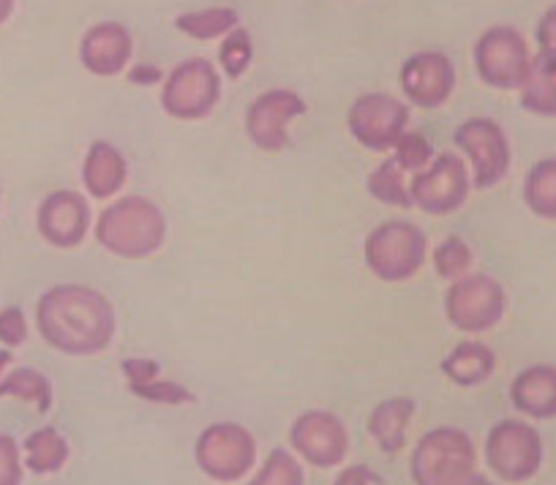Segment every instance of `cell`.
<instances>
[{"mask_svg":"<svg viewBox=\"0 0 556 485\" xmlns=\"http://www.w3.org/2000/svg\"><path fill=\"white\" fill-rule=\"evenodd\" d=\"M99 246L121 259H148L167 243L169 224L162 207L148 196L112 200L93 221Z\"/></svg>","mask_w":556,"mask_h":485,"instance_id":"obj_2","label":"cell"},{"mask_svg":"<svg viewBox=\"0 0 556 485\" xmlns=\"http://www.w3.org/2000/svg\"><path fill=\"white\" fill-rule=\"evenodd\" d=\"M464 485H496V483H491V480L483 477V474H475V477H469Z\"/></svg>","mask_w":556,"mask_h":485,"instance_id":"obj_41","label":"cell"},{"mask_svg":"<svg viewBox=\"0 0 556 485\" xmlns=\"http://www.w3.org/2000/svg\"><path fill=\"white\" fill-rule=\"evenodd\" d=\"M543 436L527 420H500L485 436V461L502 483H529L543 467Z\"/></svg>","mask_w":556,"mask_h":485,"instance_id":"obj_5","label":"cell"},{"mask_svg":"<svg viewBox=\"0 0 556 485\" xmlns=\"http://www.w3.org/2000/svg\"><path fill=\"white\" fill-rule=\"evenodd\" d=\"M333 485H382V477L366 463H352V467L341 469Z\"/></svg>","mask_w":556,"mask_h":485,"instance_id":"obj_37","label":"cell"},{"mask_svg":"<svg viewBox=\"0 0 556 485\" xmlns=\"http://www.w3.org/2000/svg\"><path fill=\"white\" fill-rule=\"evenodd\" d=\"M518 101L529 115L556 117V55L538 52L532 58L518 88Z\"/></svg>","mask_w":556,"mask_h":485,"instance_id":"obj_22","label":"cell"},{"mask_svg":"<svg viewBox=\"0 0 556 485\" xmlns=\"http://www.w3.org/2000/svg\"><path fill=\"white\" fill-rule=\"evenodd\" d=\"M507 292L494 276L475 273L453 281L445 292V317L458 333L480 335L505 319Z\"/></svg>","mask_w":556,"mask_h":485,"instance_id":"obj_9","label":"cell"},{"mask_svg":"<svg viewBox=\"0 0 556 485\" xmlns=\"http://www.w3.org/2000/svg\"><path fill=\"white\" fill-rule=\"evenodd\" d=\"M534 41L543 55H556V3H551L543 14H540L538 25H534Z\"/></svg>","mask_w":556,"mask_h":485,"instance_id":"obj_35","label":"cell"},{"mask_svg":"<svg viewBox=\"0 0 556 485\" xmlns=\"http://www.w3.org/2000/svg\"><path fill=\"white\" fill-rule=\"evenodd\" d=\"M25 461L23 447L12 434H0V485H23Z\"/></svg>","mask_w":556,"mask_h":485,"instance_id":"obj_33","label":"cell"},{"mask_svg":"<svg viewBox=\"0 0 556 485\" xmlns=\"http://www.w3.org/2000/svg\"><path fill=\"white\" fill-rule=\"evenodd\" d=\"M175 28L184 36L197 41H213L224 39L240 28V14L229 7H211V9H197V12H184L175 17Z\"/></svg>","mask_w":556,"mask_h":485,"instance_id":"obj_25","label":"cell"},{"mask_svg":"<svg viewBox=\"0 0 556 485\" xmlns=\"http://www.w3.org/2000/svg\"><path fill=\"white\" fill-rule=\"evenodd\" d=\"M415 485H464L478 474V447L456 425H440L417 439L409 458Z\"/></svg>","mask_w":556,"mask_h":485,"instance_id":"obj_3","label":"cell"},{"mask_svg":"<svg viewBox=\"0 0 556 485\" xmlns=\"http://www.w3.org/2000/svg\"><path fill=\"white\" fill-rule=\"evenodd\" d=\"M12 362H14L12 349H0V380L9 374V366H12Z\"/></svg>","mask_w":556,"mask_h":485,"instance_id":"obj_40","label":"cell"},{"mask_svg":"<svg viewBox=\"0 0 556 485\" xmlns=\"http://www.w3.org/2000/svg\"><path fill=\"white\" fill-rule=\"evenodd\" d=\"M134 58V39L117 20L90 25L79 39V63L93 77H117L128 72Z\"/></svg>","mask_w":556,"mask_h":485,"instance_id":"obj_17","label":"cell"},{"mask_svg":"<svg viewBox=\"0 0 556 485\" xmlns=\"http://www.w3.org/2000/svg\"><path fill=\"white\" fill-rule=\"evenodd\" d=\"M245 485H306V472L298 456H292L285 447H276Z\"/></svg>","mask_w":556,"mask_h":485,"instance_id":"obj_28","label":"cell"},{"mask_svg":"<svg viewBox=\"0 0 556 485\" xmlns=\"http://www.w3.org/2000/svg\"><path fill=\"white\" fill-rule=\"evenodd\" d=\"M39 335L68 357H93L112 344L117 330L110 297L85 284H55L36 303Z\"/></svg>","mask_w":556,"mask_h":485,"instance_id":"obj_1","label":"cell"},{"mask_svg":"<svg viewBox=\"0 0 556 485\" xmlns=\"http://www.w3.org/2000/svg\"><path fill=\"white\" fill-rule=\"evenodd\" d=\"M496 369V355L483 341H462L442 360V374L458 387H478L491 380Z\"/></svg>","mask_w":556,"mask_h":485,"instance_id":"obj_21","label":"cell"},{"mask_svg":"<svg viewBox=\"0 0 556 485\" xmlns=\"http://www.w3.org/2000/svg\"><path fill=\"white\" fill-rule=\"evenodd\" d=\"M290 445L306 463L319 469H333L344 463L350 452V431L344 420L325 409L303 412L290 429Z\"/></svg>","mask_w":556,"mask_h":485,"instance_id":"obj_15","label":"cell"},{"mask_svg":"<svg viewBox=\"0 0 556 485\" xmlns=\"http://www.w3.org/2000/svg\"><path fill=\"white\" fill-rule=\"evenodd\" d=\"M346 129L366 151L390 153L409 131V104L393 93L368 90L352 101L346 112Z\"/></svg>","mask_w":556,"mask_h":485,"instance_id":"obj_8","label":"cell"},{"mask_svg":"<svg viewBox=\"0 0 556 485\" xmlns=\"http://www.w3.org/2000/svg\"><path fill=\"white\" fill-rule=\"evenodd\" d=\"M28 341V319L20 306H7L0 311V344L7 349H17Z\"/></svg>","mask_w":556,"mask_h":485,"instance_id":"obj_34","label":"cell"},{"mask_svg":"<svg viewBox=\"0 0 556 485\" xmlns=\"http://www.w3.org/2000/svg\"><path fill=\"white\" fill-rule=\"evenodd\" d=\"M126 74H128V82L134 85H156V82H164V77H167L159 66H131Z\"/></svg>","mask_w":556,"mask_h":485,"instance_id":"obj_38","label":"cell"},{"mask_svg":"<svg viewBox=\"0 0 556 485\" xmlns=\"http://www.w3.org/2000/svg\"><path fill=\"white\" fill-rule=\"evenodd\" d=\"M93 227L90 202L79 191L61 189L41 200L36 229L52 248H77Z\"/></svg>","mask_w":556,"mask_h":485,"instance_id":"obj_16","label":"cell"},{"mask_svg":"<svg viewBox=\"0 0 556 485\" xmlns=\"http://www.w3.org/2000/svg\"><path fill=\"white\" fill-rule=\"evenodd\" d=\"M0 398H17V401L34 404L39 414H47L55 404V391H52V382L41 371L23 366V369L9 371L0 380Z\"/></svg>","mask_w":556,"mask_h":485,"instance_id":"obj_26","label":"cell"},{"mask_svg":"<svg viewBox=\"0 0 556 485\" xmlns=\"http://www.w3.org/2000/svg\"><path fill=\"white\" fill-rule=\"evenodd\" d=\"M254 63V39L245 28H235L218 47V66L229 79H240Z\"/></svg>","mask_w":556,"mask_h":485,"instance_id":"obj_29","label":"cell"},{"mask_svg":"<svg viewBox=\"0 0 556 485\" xmlns=\"http://www.w3.org/2000/svg\"><path fill=\"white\" fill-rule=\"evenodd\" d=\"M306 101L290 88H270L256 95L245 110V135L265 153H281L290 145V124L306 115Z\"/></svg>","mask_w":556,"mask_h":485,"instance_id":"obj_13","label":"cell"},{"mask_svg":"<svg viewBox=\"0 0 556 485\" xmlns=\"http://www.w3.org/2000/svg\"><path fill=\"white\" fill-rule=\"evenodd\" d=\"M510 404L532 420H556V366L534 362L510 382Z\"/></svg>","mask_w":556,"mask_h":485,"instance_id":"obj_18","label":"cell"},{"mask_svg":"<svg viewBox=\"0 0 556 485\" xmlns=\"http://www.w3.org/2000/svg\"><path fill=\"white\" fill-rule=\"evenodd\" d=\"M128 180V162L112 142H90L83 162V186L93 200H115Z\"/></svg>","mask_w":556,"mask_h":485,"instance_id":"obj_19","label":"cell"},{"mask_svg":"<svg viewBox=\"0 0 556 485\" xmlns=\"http://www.w3.org/2000/svg\"><path fill=\"white\" fill-rule=\"evenodd\" d=\"M453 142L458 151L467 156L469 175H472V189L485 191L500 186L507 178L513 164L510 140L505 129L496 124L494 117L475 115L467 117L458 129L453 131Z\"/></svg>","mask_w":556,"mask_h":485,"instance_id":"obj_7","label":"cell"},{"mask_svg":"<svg viewBox=\"0 0 556 485\" xmlns=\"http://www.w3.org/2000/svg\"><path fill=\"white\" fill-rule=\"evenodd\" d=\"M415 418V401L406 396H393L379 401L368 414V434L377 442V447L388 456L404 450L406 431Z\"/></svg>","mask_w":556,"mask_h":485,"instance_id":"obj_20","label":"cell"},{"mask_svg":"<svg viewBox=\"0 0 556 485\" xmlns=\"http://www.w3.org/2000/svg\"><path fill=\"white\" fill-rule=\"evenodd\" d=\"M128 391L137 398H142V401L167 404V407H186V404H194V393H191L189 387L164 380V376H153V380L139 382V385H128Z\"/></svg>","mask_w":556,"mask_h":485,"instance_id":"obj_32","label":"cell"},{"mask_svg":"<svg viewBox=\"0 0 556 485\" xmlns=\"http://www.w3.org/2000/svg\"><path fill=\"white\" fill-rule=\"evenodd\" d=\"M194 461L213 483H238L254 469L256 439L240 423H213L197 436Z\"/></svg>","mask_w":556,"mask_h":485,"instance_id":"obj_10","label":"cell"},{"mask_svg":"<svg viewBox=\"0 0 556 485\" xmlns=\"http://www.w3.org/2000/svg\"><path fill=\"white\" fill-rule=\"evenodd\" d=\"M404 99L420 110H440L456 90V66L440 50H420L404 61L399 72Z\"/></svg>","mask_w":556,"mask_h":485,"instance_id":"obj_14","label":"cell"},{"mask_svg":"<svg viewBox=\"0 0 556 485\" xmlns=\"http://www.w3.org/2000/svg\"><path fill=\"white\" fill-rule=\"evenodd\" d=\"M469 191H472V175L467 162L456 153H437L434 162L409 180L412 205L429 216L456 213L469 200Z\"/></svg>","mask_w":556,"mask_h":485,"instance_id":"obj_12","label":"cell"},{"mask_svg":"<svg viewBox=\"0 0 556 485\" xmlns=\"http://www.w3.org/2000/svg\"><path fill=\"white\" fill-rule=\"evenodd\" d=\"M121 371L128 385H139V382H148L153 376H162V366L156 360H148V357H128V360L121 362Z\"/></svg>","mask_w":556,"mask_h":485,"instance_id":"obj_36","label":"cell"},{"mask_svg":"<svg viewBox=\"0 0 556 485\" xmlns=\"http://www.w3.org/2000/svg\"><path fill=\"white\" fill-rule=\"evenodd\" d=\"M521 196L532 216L556 221V156H545L529 167Z\"/></svg>","mask_w":556,"mask_h":485,"instance_id":"obj_24","label":"cell"},{"mask_svg":"<svg viewBox=\"0 0 556 485\" xmlns=\"http://www.w3.org/2000/svg\"><path fill=\"white\" fill-rule=\"evenodd\" d=\"M390 153H393V158L399 162V167L404 169L406 175L424 173V169L429 167L437 156L434 148H431V142L426 140L420 131H406V135L395 142V148Z\"/></svg>","mask_w":556,"mask_h":485,"instance_id":"obj_31","label":"cell"},{"mask_svg":"<svg viewBox=\"0 0 556 485\" xmlns=\"http://www.w3.org/2000/svg\"><path fill=\"white\" fill-rule=\"evenodd\" d=\"M366 191L382 205H393V207H415L412 205V194H409V183H406V173L399 167L393 156L384 158L366 180Z\"/></svg>","mask_w":556,"mask_h":485,"instance_id":"obj_27","label":"cell"},{"mask_svg":"<svg viewBox=\"0 0 556 485\" xmlns=\"http://www.w3.org/2000/svg\"><path fill=\"white\" fill-rule=\"evenodd\" d=\"M222 101V74L207 58H186L164 77L162 110L175 120H205Z\"/></svg>","mask_w":556,"mask_h":485,"instance_id":"obj_6","label":"cell"},{"mask_svg":"<svg viewBox=\"0 0 556 485\" xmlns=\"http://www.w3.org/2000/svg\"><path fill=\"white\" fill-rule=\"evenodd\" d=\"M14 7H17V0H0V25L9 23V17L14 14Z\"/></svg>","mask_w":556,"mask_h":485,"instance_id":"obj_39","label":"cell"},{"mask_svg":"<svg viewBox=\"0 0 556 485\" xmlns=\"http://www.w3.org/2000/svg\"><path fill=\"white\" fill-rule=\"evenodd\" d=\"M68 456H72V447L55 425H45L23 442L25 469L34 474H58L68 463Z\"/></svg>","mask_w":556,"mask_h":485,"instance_id":"obj_23","label":"cell"},{"mask_svg":"<svg viewBox=\"0 0 556 485\" xmlns=\"http://www.w3.org/2000/svg\"><path fill=\"white\" fill-rule=\"evenodd\" d=\"M527 36L513 25H491L478 36L472 50L475 72L483 85L494 90L521 88L527 68L532 63Z\"/></svg>","mask_w":556,"mask_h":485,"instance_id":"obj_11","label":"cell"},{"mask_svg":"<svg viewBox=\"0 0 556 485\" xmlns=\"http://www.w3.org/2000/svg\"><path fill=\"white\" fill-rule=\"evenodd\" d=\"M431 259H434L437 273L453 284V281L464 279V276L469 273V268H472V263H475V252L469 248L467 240L445 238L440 246L434 248Z\"/></svg>","mask_w":556,"mask_h":485,"instance_id":"obj_30","label":"cell"},{"mask_svg":"<svg viewBox=\"0 0 556 485\" xmlns=\"http://www.w3.org/2000/svg\"><path fill=\"white\" fill-rule=\"evenodd\" d=\"M366 268L388 284H404L424 270L429 259V238L412 221H384L363 243Z\"/></svg>","mask_w":556,"mask_h":485,"instance_id":"obj_4","label":"cell"}]
</instances>
